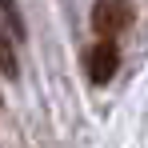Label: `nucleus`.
Instances as JSON below:
<instances>
[{
	"mask_svg": "<svg viewBox=\"0 0 148 148\" xmlns=\"http://www.w3.org/2000/svg\"><path fill=\"white\" fill-rule=\"evenodd\" d=\"M0 16L8 20V28H12L16 36L24 32V24H20V8H16V0H0Z\"/></svg>",
	"mask_w": 148,
	"mask_h": 148,
	"instance_id": "obj_4",
	"label": "nucleus"
},
{
	"mask_svg": "<svg viewBox=\"0 0 148 148\" xmlns=\"http://www.w3.org/2000/svg\"><path fill=\"white\" fill-rule=\"evenodd\" d=\"M136 20L132 0H92V32L100 40H116L124 36Z\"/></svg>",
	"mask_w": 148,
	"mask_h": 148,
	"instance_id": "obj_1",
	"label": "nucleus"
},
{
	"mask_svg": "<svg viewBox=\"0 0 148 148\" xmlns=\"http://www.w3.org/2000/svg\"><path fill=\"white\" fill-rule=\"evenodd\" d=\"M120 68V48H116V40H96L92 48H88V76H92V84H108L112 76Z\"/></svg>",
	"mask_w": 148,
	"mask_h": 148,
	"instance_id": "obj_2",
	"label": "nucleus"
},
{
	"mask_svg": "<svg viewBox=\"0 0 148 148\" xmlns=\"http://www.w3.org/2000/svg\"><path fill=\"white\" fill-rule=\"evenodd\" d=\"M0 72H4V76H16V72H20L16 52H12V40H8V32H4V28H0Z\"/></svg>",
	"mask_w": 148,
	"mask_h": 148,
	"instance_id": "obj_3",
	"label": "nucleus"
}]
</instances>
